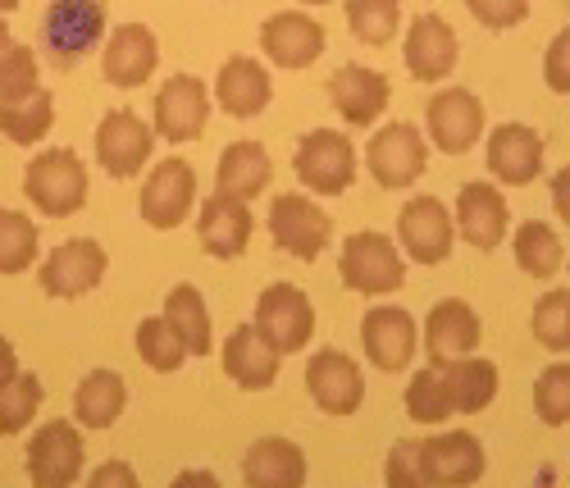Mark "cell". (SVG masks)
Masks as SVG:
<instances>
[{
	"label": "cell",
	"instance_id": "1",
	"mask_svg": "<svg viewBox=\"0 0 570 488\" xmlns=\"http://www.w3.org/2000/svg\"><path fill=\"white\" fill-rule=\"evenodd\" d=\"M106 0H51L37 28V46L56 69H73L106 41Z\"/></svg>",
	"mask_w": 570,
	"mask_h": 488
},
{
	"label": "cell",
	"instance_id": "2",
	"mask_svg": "<svg viewBox=\"0 0 570 488\" xmlns=\"http://www.w3.org/2000/svg\"><path fill=\"white\" fill-rule=\"evenodd\" d=\"M23 197L46 219H69L87 206V165L73 156V146L37 152L23 169Z\"/></svg>",
	"mask_w": 570,
	"mask_h": 488
},
{
	"label": "cell",
	"instance_id": "3",
	"mask_svg": "<svg viewBox=\"0 0 570 488\" xmlns=\"http://www.w3.org/2000/svg\"><path fill=\"white\" fill-rule=\"evenodd\" d=\"M338 274L352 292H361V297H393V292H402V283H406V261L389 233L361 228L343 242Z\"/></svg>",
	"mask_w": 570,
	"mask_h": 488
},
{
	"label": "cell",
	"instance_id": "4",
	"mask_svg": "<svg viewBox=\"0 0 570 488\" xmlns=\"http://www.w3.org/2000/svg\"><path fill=\"white\" fill-rule=\"evenodd\" d=\"M297 183L311 192V197H343L356 178V146L347 133L338 128H311L297 141V156H293Z\"/></svg>",
	"mask_w": 570,
	"mask_h": 488
},
{
	"label": "cell",
	"instance_id": "5",
	"mask_svg": "<svg viewBox=\"0 0 570 488\" xmlns=\"http://www.w3.org/2000/svg\"><path fill=\"white\" fill-rule=\"evenodd\" d=\"M424 165H430V141H424V133L415 124H384L365 146V169L389 192L415 187Z\"/></svg>",
	"mask_w": 570,
	"mask_h": 488
},
{
	"label": "cell",
	"instance_id": "6",
	"mask_svg": "<svg viewBox=\"0 0 570 488\" xmlns=\"http://www.w3.org/2000/svg\"><path fill=\"white\" fill-rule=\"evenodd\" d=\"M261 333H265V343L278 352V357H293L311 343V333H315V306L302 287L293 283H269L261 297H256V320H252Z\"/></svg>",
	"mask_w": 570,
	"mask_h": 488
},
{
	"label": "cell",
	"instance_id": "7",
	"mask_svg": "<svg viewBox=\"0 0 570 488\" xmlns=\"http://www.w3.org/2000/svg\"><path fill=\"white\" fill-rule=\"evenodd\" d=\"M328 215L311 192H283L269 206V237L278 252H288L293 261H320L328 247Z\"/></svg>",
	"mask_w": 570,
	"mask_h": 488
},
{
	"label": "cell",
	"instance_id": "8",
	"mask_svg": "<svg viewBox=\"0 0 570 488\" xmlns=\"http://www.w3.org/2000/svg\"><path fill=\"white\" fill-rule=\"evenodd\" d=\"M110 270V256L97 237H73V242H60V247L41 261V292L56 302H73V297H87L97 292L101 279Z\"/></svg>",
	"mask_w": 570,
	"mask_h": 488
},
{
	"label": "cell",
	"instance_id": "9",
	"mask_svg": "<svg viewBox=\"0 0 570 488\" xmlns=\"http://www.w3.org/2000/svg\"><path fill=\"white\" fill-rule=\"evenodd\" d=\"M193 206H197V169L187 165L183 156H165L147 174V183H141L137 215L147 219L151 228L169 233V228H178L187 215H193Z\"/></svg>",
	"mask_w": 570,
	"mask_h": 488
},
{
	"label": "cell",
	"instance_id": "10",
	"mask_svg": "<svg viewBox=\"0 0 570 488\" xmlns=\"http://www.w3.org/2000/svg\"><path fill=\"white\" fill-rule=\"evenodd\" d=\"M82 461H87V443L73 429V420H46L28 438V479H32V488H73V479L82 475Z\"/></svg>",
	"mask_w": 570,
	"mask_h": 488
},
{
	"label": "cell",
	"instance_id": "11",
	"mask_svg": "<svg viewBox=\"0 0 570 488\" xmlns=\"http://www.w3.org/2000/svg\"><path fill=\"white\" fill-rule=\"evenodd\" d=\"M210 87L193 74H178L156 91V110H151V128L156 137L183 146V141H197L210 124Z\"/></svg>",
	"mask_w": 570,
	"mask_h": 488
},
{
	"label": "cell",
	"instance_id": "12",
	"mask_svg": "<svg viewBox=\"0 0 570 488\" xmlns=\"http://www.w3.org/2000/svg\"><path fill=\"white\" fill-rule=\"evenodd\" d=\"M424 133L443 156H465L484 137V101L465 87H443L424 106Z\"/></svg>",
	"mask_w": 570,
	"mask_h": 488
},
{
	"label": "cell",
	"instance_id": "13",
	"mask_svg": "<svg viewBox=\"0 0 570 488\" xmlns=\"http://www.w3.org/2000/svg\"><path fill=\"white\" fill-rule=\"evenodd\" d=\"M156 152V128L132 115V110H110L101 124H97V165L110 174V178H137L147 169V156Z\"/></svg>",
	"mask_w": 570,
	"mask_h": 488
},
{
	"label": "cell",
	"instance_id": "14",
	"mask_svg": "<svg viewBox=\"0 0 570 488\" xmlns=\"http://www.w3.org/2000/svg\"><path fill=\"white\" fill-rule=\"evenodd\" d=\"M452 242H456V224L452 211L439 197H411L397 215V247L406 261L420 265H439L452 256Z\"/></svg>",
	"mask_w": 570,
	"mask_h": 488
},
{
	"label": "cell",
	"instance_id": "15",
	"mask_svg": "<svg viewBox=\"0 0 570 488\" xmlns=\"http://www.w3.org/2000/svg\"><path fill=\"white\" fill-rule=\"evenodd\" d=\"M361 348H365V361L374 370H389V374H402L411 361H415V348H420V329L411 320V311L402 306H370L361 315Z\"/></svg>",
	"mask_w": 570,
	"mask_h": 488
},
{
	"label": "cell",
	"instance_id": "16",
	"mask_svg": "<svg viewBox=\"0 0 570 488\" xmlns=\"http://www.w3.org/2000/svg\"><path fill=\"white\" fill-rule=\"evenodd\" d=\"M306 393L324 416H356L365 402V374L347 352L324 348L306 365Z\"/></svg>",
	"mask_w": 570,
	"mask_h": 488
},
{
	"label": "cell",
	"instance_id": "17",
	"mask_svg": "<svg viewBox=\"0 0 570 488\" xmlns=\"http://www.w3.org/2000/svg\"><path fill=\"white\" fill-rule=\"evenodd\" d=\"M324 23L306 10H278L261 23V51L278 69H311L324 56Z\"/></svg>",
	"mask_w": 570,
	"mask_h": 488
},
{
	"label": "cell",
	"instance_id": "18",
	"mask_svg": "<svg viewBox=\"0 0 570 488\" xmlns=\"http://www.w3.org/2000/svg\"><path fill=\"white\" fill-rule=\"evenodd\" d=\"M452 224L456 233L470 242L474 252H493L507 242L511 233V211H507V197H502V187L493 183H465L456 192V211H452Z\"/></svg>",
	"mask_w": 570,
	"mask_h": 488
},
{
	"label": "cell",
	"instance_id": "19",
	"mask_svg": "<svg viewBox=\"0 0 570 488\" xmlns=\"http://www.w3.org/2000/svg\"><path fill=\"white\" fill-rule=\"evenodd\" d=\"M160 65V41L147 23H119L110 28V37L101 41V74L110 87H141Z\"/></svg>",
	"mask_w": 570,
	"mask_h": 488
},
{
	"label": "cell",
	"instance_id": "20",
	"mask_svg": "<svg viewBox=\"0 0 570 488\" xmlns=\"http://www.w3.org/2000/svg\"><path fill=\"white\" fill-rule=\"evenodd\" d=\"M420 457H424V475L434 488H470L474 479H484V443L465 429L439 433V438H420Z\"/></svg>",
	"mask_w": 570,
	"mask_h": 488
},
{
	"label": "cell",
	"instance_id": "21",
	"mask_svg": "<svg viewBox=\"0 0 570 488\" xmlns=\"http://www.w3.org/2000/svg\"><path fill=\"white\" fill-rule=\"evenodd\" d=\"M456 28L443 19V14H415L411 28H406V69L415 82H439L456 69Z\"/></svg>",
	"mask_w": 570,
	"mask_h": 488
},
{
	"label": "cell",
	"instance_id": "22",
	"mask_svg": "<svg viewBox=\"0 0 570 488\" xmlns=\"http://www.w3.org/2000/svg\"><path fill=\"white\" fill-rule=\"evenodd\" d=\"M197 237L215 261H237L252 242V202H237L228 192H210L197 211Z\"/></svg>",
	"mask_w": 570,
	"mask_h": 488
},
{
	"label": "cell",
	"instance_id": "23",
	"mask_svg": "<svg viewBox=\"0 0 570 488\" xmlns=\"http://www.w3.org/2000/svg\"><path fill=\"white\" fill-rule=\"evenodd\" d=\"M480 338H484V324H480V315H474V306L461 302V297H448L424 315V352H430L434 365L474 357Z\"/></svg>",
	"mask_w": 570,
	"mask_h": 488
},
{
	"label": "cell",
	"instance_id": "24",
	"mask_svg": "<svg viewBox=\"0 0 570 488\" xmlns=\"http://www.w3.org/2000/svg\"><path fill=\"white\" fill-rule=\"evenodd\" d=\"M210 96L219 101L224 115H233V119H256V115L269 106V96H274V78H269V69H265L256 56H228V60L219 65V78H215Z\"/></svg>",
	"mask_w": 570,
	"mask_h": 488
},
{
	"label": "cell",
	"instance_id": "25",
	"mask_svg": "<svg viewBox=\"0 0 570 488\" xmlns=\"http://www.w3.org/2000/svg\"><path fill=\"white\" fill-rule=\"evenodd\" d=\"M328 101H334V110H338L352 128H365V124H374L379 115L389 110V101H393V82L379 74V69L343 65L334 78H328Z\"/></svg>",
	"mask_w": 570,
	"mask_h": 488
},
{
	"label": "cell",
	"instance_id": "26",
	"mask_svg": "<svg viewBox=\"0 0 570 488\" xmlns=\"http://www.w3.org/2000/svg\"><path fill=\"white\" fill-rule=\"evenodd\" d=\"M489 169L507 187H525L543 174V137L530 124H498L489 133Z\"/></svg>",
	"mask_w": 570,
	"mask_h": 488
},
{
	"label": "cell",
	"instance_id": "27",
	"mask_svg": "<svg viewBox=\"0 0 570 488\" xmlns=\"http://www.w3.org/2000/svg\"><path fill=\"white\" fill-rule=\"evenodd\" d=\"M224 374L237 383V388H247V393H265V388H274L278 379V352L265 343V333L256 324H237L228 338H224Z\"/></svg>",
	"mask_w": 570,
	"mask_h": 488
},
{
	"label": "cell",
	"instance_id": "28",
	"mask_svg": "<svg viewBox=\"0 0 570 488\" xmlns=\"http://www.w3.org/2000/svg\"><path fill=\"white\" fill-rule=\"evenodd\" d=\"M247 488H306V452L288 438H261L243 457Z\"/></svg>",
	"mask_w": 570,
	"mask_h": 488
},
{
	"label": "cell",
	"instance_id": "29",
	"mask_svg": "<svg viewBox=\"0 0 570 488\" xmlns=\"http://www.w3.org/2000/svg\"><path fill=\"white\" fill-rule=\"evenodd\" d=\"M274 178V160L261 141H233L228 152L219 156V169H215V192H228L237 202H256L261 192L269 187Z\"/></svg>",
	"mask_w": 570,
	"mask_h": 488
},
{
	"label": "cell",
	"instance_id": "30",
	"mask_svg": "<svg viewBox=\"0 0 570 488\" xmlns=\"http://www.w3.org/2000/svg\"><path fill=\"white\" fill-rule=\"evenodd\" d=\"M128 407V383L115 370H87L73 388V420L82 429H110Z\"/></svg>",
	"mask_w": 570,
	"mask_h": 488
},
{
	"label": "cell",
	"instance_id": "31",
	"mask_svg": "<svg viewBox=\"0 0 570 488\" xmlns=\"http://www.w3.org/2000/svg\"><path fill=\"white\" fill-rule=\"evenodd\" d=\"M443 383H448V398L452 411L461 416H480L493 407L498 398V365L489 357H461V361H443Z\"/></svg>",
	"mask_w": 570,
	"mask_h": 488
},
{
	"label": "cell",
	"instance_id": "32",
	"mask_svg": "<svg viewBox=\"0 0 570 488\" xmlns=\"http://www.w3.org/2000/svg\"><path fill=\"white\" fill-rule=\"evenodd\" d=\"M165 320L174 324V333L183 338L187 357H210L215 352V329H210V306L193 283H178L169 287L165 297Z\"/></svg>",
	"mask_w": 570,
	"mask_h": 488
},
{
	"label": "cell",
	"instance_id": "33",
	"mask_svg": "<svg viewBox=\"0 0 570 488\" xmlns=\"http://www.w3.org/2000/svg\"><path fill=\"white\" fill-rule=\"evenodd\" d=\"M511 252H515V265L525 270L530 279H552L561 265H566V247L552 224L543 219H525L511 237Z\"/></svg>",
	"mask_w": 570,
	"mask_h": 488
},
{
	"label": "cell",
	"instance_id": "34",
	"mask_svg": "<svg viewBox=\"0 0 570 488\" xmlns=\"http://www.w3.org/2000/svg\"><path fill=\"white\" fill-rule=\"evenodd\" d=\"M51 128H56V96L46 87L19 106H0V133H6L14 146H37Z\"/></svg>",
	"mask_w": 570,
	"mask_h": 488
},
{
	"label": "cell",
	"instance_id": "35",
	"mask_svg": "<svg viewBox=\"0 0 570 488\" xmlns=\"http://www.w3.org/2000/svg\"><path fill=\"white\" fill-rule=\"evenodd\" d=\"M46 398V388L32 370H14L6 383H0V433H23L37 420V407Z\"/></svg>",
	"mask_w": 570,
	"mask_h": 488
},
{
	"label": "cell",
	"instance_id": "36",
	"mask_svg": "<svg viewBox=\"0 0 570 488\" xmlns=\"http://www.w3.org/2000/svg\"><path fill=\"white\" fill-rule=\"evenodd\" d=\"M137 357L147 361V370H156V374H174L187 361V348H183V338L174 333V324L165 315H147L137 324Z\"/></svg>",
	"mask_w": 570,
	"mask_h": 488
},
{
	"label": "cell",
	"instance_id": "37",
	"mask_svg": "<svg viewBox=\"0 0 570 488\" xmlns=\"http://www.w3.org/2000/svg\"><path fill=\"white\" fill-rule=\"evenodd\" d=\"M347 28L365 46H389L402 28V0H347Z\"/></svg>",
	"mask_w": 570,
	"mask_h": 488
},
{
	"label": "cell",
	"instance_id": "38",
	"mask_svg": "<svg viewBox=\"0 0 570 488\" xmlns=\"http://www.w3.org/2000/svg\"><path fill=\"white\" fill-rule=\"evenodd\" d=\"M41 228L23 211H0V274H23L37 261Z\"/></svg>",
	"mask_w": 570,
	"mask_h": 488
},
{
	"label": "cell",
	"instance_id": "39",
	"mask_svg": "<svg viewBox=\"0 0 570 488\" xmlns=\"http://www.w3.org/2000/svg\"><path fill=\"white\" fill-rule=\"evenodd\" d=\"M406 416L415 424H443L452 416V398H448V383H443L439 365L411 374V383H406Z\"/></svg>",
	"mask_w": 570,
	"mask_h": 488
},
{
	"label": "cell",
	"instance_id": "40",
	"mask_svg": "<svg viewBox=\"0 0 570 488\" xmlns=\"http://www.w3.org/2000/svg\"><path fill=\"white\" fill-rule=\"evenodd\" d=\"M41 82H37V51L23 41H10L0 51V106H19L28 96H37Z\"/></svg>",
	"mask_w": 570,
	"mask_h": 488
},
{
	"label": "cell",
	"instance_id": "41",
	"mask_svg": "<svg viewBox=\"0 0 570 488\" xmlns=\"http://www.w3.org/2000/svg\"><path fill=\"white\" fill-rule=\"evenodd\" d=\"M530 329L548 352H570V287H552L548 297L534 302Z\"/></svg>",
	"mask_w": 570,
	"mask_h": 488
},
{
	"label": "cell",
	"instance_id": "42",
	"mask_svg": "<svg viewBox=\"0 0 570 488\" xmlns=\"http://www.w3.org/2000/svg\"><path fill=\"white\" fill-rule=\"evenodd\" d=\"M534 416L543 424H570V365L557 361L534 379Z\"/></svg>",
	"mask_w": 570,
	"mask_h": 488
},
{
	"label": "cell",
	"instance_id": "43",
	"mask_svg": "<svg viewBox=\"0 0 570 488\" xmlns=\"http://www.w3.org/2000/svg\"><path fill=\"white\" fill-rule=\"evenodd\" d=\"M384 484L389 488H434L424 475V457H420V438H402L384 457Z\"/></svg>",
	"mask_w": 570,
	"mask_h": 488
},
{
	"label": "cell",
	"instance_id": "44",
	"mask_svg": "<svg viewBox=\"0 0 570 488\" xmlns=\"http://www.w3.org/2000/svg\"><path fill=\"white\" fill-rule=\"evenodd\" d=\"M465 10L474 14V23H484V28L502 32V28L525 23V14H530V0H465Z\"/></svg>",
	"mask_w": 570,
	"mask_h": 488
},
{
	"label": "cell",
	"instance_id": "45",
	"mask_svg": "<svg viewBox=\"0 0 570 488\" xmlns=\"http://www.w3.org/2000/svg\"><path fill=\"white\" fill-rule=\"evenodd\" d=\"M543 82L557 96H570V28H561L557 41L548 46V56H543Z\"/></svg>",
	"mask_w": 570,
	"mask_h": 488
},
{
	"label": "cell",
	"instance_id": "46",
	"mask_svg": "<svg viewBox=\"0 0 570 488\" xmlns=\"http://www.w3.org/2000/svg\"><path fill=\"white\" fill-rule=\"evenodd\" d=\"M87 488H141V479L128 461H101L97 470H91Z\"/></svg>",
	"mask_w": 570,
	"mask_h": 488
},
{
	"label": "cell",
	"instance_id": "47",
	"mask_svg": "<svg viewBox=\"0 0 570 488\" xmlns=\"http://www.w3.org/2000/svg\"><path fill=\"white\" fill-rule=\"evenodd\" d=\"M552 206H557L561 224H570V165H561L552 174Z\"/></svg>",
	"mask_w": 570,
	"mask_h": 488
},
{
	"label": "cell",
	"instance_id": "48",
	"mask_svg": "<svg viewBox=\"0 0 570 488\" xmlns=\"http://www.w3.org/2000/svg\"><path fill=\"white\" fill-rule=\"evenodd\" d=\"M169 488H224V484H219V475H215V470H183Z\"/></svg>",
	"mask_w": 570,
	"mask_h": 488
},
{
	"label": "cell",
	"instance_id": "49",
	"mask_svg": "<svg viewBox=\"0 0 570 488\" xmlns=\"http://www.w3.org/2000/svg\"><path fill=\"white\" fill-rule=\"evenodd\" d=\"M14 370H19V352H14L10 338H0V383H6Z\"/></svg>",
	"mask_w": 570,
	"mask_h": 488
},
{
	"label": "cell",
	"instance_id": "50",
	"mask_svg": "<svg viewBox=\"0 0 570 488\" xmlns=\"http://www.w3.org/2000/svg\"><path fill=\"white\" fill-rule=\"evenodd\" d=\"M10 41H14V37H10V23H6V14H0V51H6Z\"/></svg>",
	"mask_w": 570,
	"mask_h": 488
},
{
	"label": "cell",
	"instance_id": "51",
	"mask_svg": "<svg viewBox=\"0 0 570 488\" xmlns=\"http://www.w3.org/2000/svg\"><path fill=\"white\" fill-rule=\"evenodd\" d=\"M552 484H557V470H552V466H548V470H539V488H552Z\"/></svg>",
	"mask_w": 570,
	"mask_h": 488
},
{
	"label": "cell",
	"instance_id": "52",
	"mask_svg": "<svg viewBox=\"0 0 570 488\" xmlns=\"http://www.w3.org/2000/svg\"><path fill=\"white\" fill-rule=\"evenodd\" d=\"M19 10V0H0V14H14Z\"/></svg>",
	"mask_w": 570,
	"mask_h": 488
},
{
	"label": "cell",
	"instance_id": "53",
	"mask_svg": "<svg viewBox=\"0 0 570 488\" xmlns=\"http://www.w3.org/2000/svg\"><path fill=\"white\" fill-rule=\"evenodd\" d=\"M302 6H328V0H302Z\"/></svg>",
	"mask_w": 570,
	"mask_h": 488
}]
</instances>
